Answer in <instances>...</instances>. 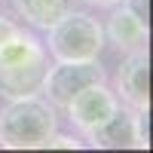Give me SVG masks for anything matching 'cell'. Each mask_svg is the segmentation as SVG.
<instances>
[{
    "instance_id": "1",
    "label": "cell",
    "mask_w": 153,
    "mask_h": 153,
    "mask_svg": "<svg viewBox=\"0 0 153 153\" xmlns=\"http://www.w3.org/2000/svg\"><path fill=\"white\" fill-rule=\"evenodd\" d=\"M58 132L55 110L49 101L37 95L9 98V104L0 110V147L6 150H37L49 147V138Z\"/></svg>"
},
{
    "instance_id": "2",
    "label": "cell",
    "mask_w": 153,
    "mask_h": 153,
    "mask_svg": "<svg viewBox=\"0 0 153 153\" xmlns=\"http://www.w3.org/2000/svg\"><path fill=\"white\" fill-rule=\"evenodd\" d=\"M46 52L55 61H95L104 49V25L89 12H65L46 28Z\"/></svg>"
},
{
    "instance_id": "3",
    "label": "cell",
    "mask_w": 153,
    "mask_h": 153,
    "mask_svg": "<svg viewBox=\"0 0 153 153\" xmlns=\"http://www.w3.org/2000/svg\"><path fill=\"white\" fill-rule=\"evenodd\" d=\"M101 80H104V71L98 68V58L95 61H55L43 74L40 92L46 95L52 107H65L80 89L101 83Z\"/></svg>"
},
{
    "instance_id": "4",
    "label": "cell",
    "mask_w": 153,
    "mask_h": 153,
    "mask_svg": "<svg viewBox=\"0 0 153 153\" xmlns=\"http://www.w3.org/2000/svg\"><path fill=\"white\" fill-rule=\"evenodd\" d=\"M117 107H120V98H117V92H110V89L104 86V80L80 89V92L65 104L71 126H76L83 135L92 132L98 123H104Z\"/></svg>"
},
{
    "instance_id": "5",
    "label": "cell",
    "mask_w": 153,
    "mask_h": 153,
    "mask_svg": "<svg viewBox=\"0 0 153 153\" xmlns=\"http://www.w3.org/2000/svg\"><path fill=\"white\" fill-rule=\"evenodd\" d=\"M117 98L132 110L150 107V55L147 49L129 52L117 71Z\"/></svg>"
},
{
    "instance_id": "6",
    "label": "cell",
    "mask_w": 153,
    "mask_h": 153,
    "mask_svg": "<svg viewBox=\"0 0 153 153\" xmlns=\"http://www.w3.org/2000/svg\"><path fill=\"white\" fill-rule=\"evenodd\" d=\"M46 68H49V58H37V61H25V65L0 68V95H3V98H28V95H37Z\"/></svg>"
},
{
    "instance_id": "7",
    "label": "cell",
    "mask_w": 153,
    "mask_h": 153,
    "mask_svg": "<svg viewBox=\"0 0 153 153\" xmlns=\"http://www.w3.org/2000/svg\"><path fill=\"white\" fill-rule=\"evenodd\" d=\"M104 37L120 49L123 55L129 52H141V49H147V25L132 16L126 6L113 9V16L107 19V28H104Z\"/></svg>"
},
{
    "instance_id": "8",
    "label": "cell",
    "mask_w": 153,
    "mask_h": 153,
    "mask_svg": "<svg viewBox=\"0 0 153 153\" xmlns=\"http://www.w3.org/2000/svg\"><path fill=\"white\" fill-rule=\"evenodd\" d=\"M86 138L95 147H107V150H123V147H135V126H132V110H123V104L110 113L104 123H98L92 132H86Z\"/></svg>"
},
{
    "instance_id": "9",
    "label": "cell",
    "mask_w": 153,
    "mask_h": 153,
    "mask_svg": "<svg viewBox=\"0 0 153 153\" xmlns=\"http://www.w3.org/2000/svg\"><path fill=\"white\" fill-rule=\"evenodd\" d=\"M19 16L34 28H52V25L74 9V0H9Z\"/></svg>"
},
{
    "instance_id": "10",
    "label": "cell",
    "mask_w": 153,
    "mask_h": 153,
    "mask_svg": "<svg viewBox=\"0 0 153 153\" xmlns=\"http://www.w3.org/2000/svg\"><path fill=\"white\" fill-rule=\"evenodd\" d=\"M132 126H135V147L147 150L150 147V107L147 110H132Z\"/></svg>"
},
{
    "instance_id": "11",
    "label": "cell",
    "mask_w": 153,
    "mask_h": 153,
    "mask_svg": "<svg viewBox=\"0 0 153 153\" xmlns=\"http://www.w3.org/2000/svg\"><path fill=\"white\" fill-rule=\"evenodd\" d=\"M120 3H123L126 9H129L132 16H138L144 25L150 22V0H120Z\"/></svg>"
},
{
    "instance_id": "12",
    "label": "cell",
    "mask_w": 153,
    "mask_h": 153,
    "mask_svg": "<svg viewBox=\"0 0 153 153\" xmlns=\"http://www.w3.org/2000/svg\"><path fill=\"white\" fill-rule=\"evenodd\" d=\"M19 28H22V25H16L12 19H3V16H0V46H3V43H6V40H9V37L16 34Z\"/></svg>"
},
{
    "instance_id": "13",
    "label": "cell",
    "mask_w": 153,
    "mask_h": 153,
    "mask_svg": "<svg viewBox=\"0 0 153 153\" xmlns=\"http://www.w3.org/2000/svg\"><path fill=\"white\" fill-rule=\"evenodd\" d=\"M83 3H92V6H117L120 0H83Z\"/></svg>"
}]
</instances>
